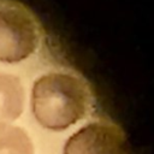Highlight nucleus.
Returning a JSON list of instances; mask_svg holds the SVG:
<instances>
[{"label":"nucleus","mask_w":154,"mask_h":154,"mask_svg":"<svg viewBox=\"0 0 154 154\" xmlns=\"http://www.w3.org/2000/svg\"><path fill=\"white\" fill-rule=\"evenodd\" d=\"M89 93L75 76L53 72L40 77L31 93L32 112L37 122L51 130H64L87 112Z\"/></svg>","instance_id":"f257e3e1"},{"label":"nucleus","mask_w":154,"mask_h":154,"mask_svg":"<svg viewBox=\"0 0 154 154\" xmlns=\"http://www.w3.org/2000/svg\"><path fill=\"white\" fill-rule=\"evenodd\" d=\"M37 28L30 14L13 6L0 7V60L17 63L36 48Z\"/></svg>","instance_id":"f03ea898"},{"label":"nucleus","mask_w":154,"mask_h":154,"mask_svg":"<svg viewBox=\"0 0 154 154\" xmlns=\"http://www.w3.org/2000/svg\"><path fill=\"white\" fill-rule=\"evenodd\" d=\"M64 154H125V142L116 125L93 123L70 137Z\"/></svg>","instance_id":"7ed1b4c3"},{"label":"nucleus","mask_w":154,"mask_h":154,"mask_svg":"<svg viewBox=\"0 0 154 154\" xmlns=\"http://www.w3.org/2000/svg\"><path fill=\"white\" fill-rule=\"evenodd\" d=\"M23 105L24 90L20 81L16 76L0 73V124L17 119Z\"/></svg>","instance_id":"20e7f679"},{"label":"nucleus","mask_w":154,"mask_h":154,"mask_svg":"<svg viewBox=\"0 0 154 154\" xmlns=\"http://www.w3.org/2000/svg\"><path fill=\"white\" fill-rule=\"evenodd\" d=\"M0 154H34V147L23 129L0 124Z\"/></svg>","instance_id":"39448f33"}]
</instances>
